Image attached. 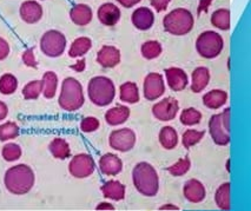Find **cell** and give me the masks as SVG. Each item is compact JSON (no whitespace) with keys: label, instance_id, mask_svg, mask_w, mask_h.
<instances>
[{"label":"cell","instance_id":"cell-24","mask_svg":"<svg viewBox=\"0 0 251 211\" xmlns=\"http://www.w3.org/2000/svg\"><path fill=\"white\" fill-rule=\"evenodd\" d=\"M227 102V92L224 90H211L208 93L203 96V104L208 109L217 110L220 107L224 106V104Z\"/></svg>","mask_w":251,"mask_h":211},{"label":"cell","instance_id":"cell-45","mask_svg":"<svg viewBox=\"0 0 251 211\" xmlns=\"http://www.w3.org/2000/svg\"><path fill=\"white\" fill-rule=\"evenodd\" d=\"M212 1H214V0H201L200 5H198V8H197L198 16H201V13L202 12H208V8L210 7V5L212 4Z\"/></svg>","mask_w":251,"mask_h":211},{"label":"cell","instance_id":"cell-42","mask_svg":"<svg viewBox=\"0 0 251 211\" xmlns=\"http://www.w3.org/2000/svg\"><path fill=\"white\" fill-rule=\"evenodd\" d=\"M10 44H8L7 40H5L4 38L0 37V61L6 59L8 54H10Z\"/></svg>","mask_w":251,"mask_h":211},{"label":"cell","instance_id":"cell-25","mask_svg":"<svg viewBox=\"0 0 251 211\" xmlns=\"http://www.w3.org/2000/svg\"><path fill=\"white\" fill-rule=\"evenodd\" d=\"M119 98L125 104H137L141 99L138 85L133 81H125L119 87Z\"/></svg>","mask_w":251,"mask_h":211},{"label":"cell","instance_id":"cell-12","mask_svg":"<svg viewBox=\"0 0 251 211\" xmlns=\"http://www.w3.org/2000/svg\"><path fill=\"white\" fill-rule=\"evenodd\" d=\"M209 133L216 145L226 146L230 143V133L222 124L221 113L211 116L209 121Z\"/></svg>","mask_w":251,"mask_h":211},{"label":"cell","instance_id":"cell-21","mask_svg":"<svg viewBox=\"0 0 251 211\" xmlns=\"http://www.w3.org/2000/svg\"><path fill=\"white\" fill-rule=\"evenodd\" d=\"M93 12L86 4H77L70 10V19L75 25L86 26L92 22Z\"/></svg>","mask_w":251,"mask_h":211},{"label":"cell","instance_id":"cell-17","mask_svg":"<svg viewBox=\"0 0 251 211\" xmlns=\"http://www.w3.org/2000/svg\"><path fill=\"white\" fill-rule=\"evenodd\" d=\"M98 20L104 26H115L122 18V11L112 2H105L97 11Z\"/></svg>","mask_w":251,"mask_h":211},{"label":"cell","instance_id":"cell-46","mask_svg":"<svg viewBox=\"0 0 251 211\" xmlns=\"http://www.w3.org/2000/svg\"><path fill=\"white\" fill-rule=\"evenodd\" d=\"M86 67V60L85 58H80V59L77 60V63L71 65V69L75 72H83Z\"/></svg>","mask_w":251,"mask_h":211},{"label":"cell","instance_id":"cell-14","mask_svg":"<svg viewBox=\"0 0 251 211\" xmlns=\"http://www.w3.org/2000/svg\"><path fill=\"white\" fill-rule=\"evenodd\" d=\"M43 6L36 0H26L20 5V18L26 24H36L43 18Z\"/></svg>","mask_w":251,"mask_h":211},{"label":"cell","instance_id":"cell-47","mask_svg":"<svg viewBox=\"0 0 251 211\" xmlns=\"http://www.w3.org/2000/svg\"><path fill=\"white\" fill-rule=\"evenodd\" d=\"M142 0H117L118 4H121V6L125 7V8H131L136 5H138Z\"/></svg>","mask_w":251,"mask_h":211},{"label":"cell","instance_id":"cell-2","mask_svg":"<svg viewBox=\"0 0 251 211\" xmlns=\"http://www.w3.org/2000/svg\"><path fill=\"white\" fill-rule=\"evenodd\" d=\"M132 182L137 191L147 197H153L159 191L158 174L148 162L136 164L132 170Z\"/></svg>","mask_w":251,"mask_h":211},{"label":"cell","instance_id":"cell-5","mask_svg":"<svg viewBox=\"0 0 251 211\" xmlns=\"http://www.w3.org/2000/svg\"><path fill=\"white\" fill-rule=\"evenodd\" d=\"M195 25V18L189 10L184 7L175 8L163 19L164 30L172 36H185L190 33Z\"/></svg>","mask_w":251,"mask_h":211},{"label":"cell","instance_id":"cell-51","mask_svg":"<svg viewBox=\"0 0 251 211\" xmlns=\"http://www.w3.org/2000/svg\"><path fill=\"white\" fill-rule=\"evenodd\" d=\"M226 171H227V172H230V159H227V160H226Z\"/></svg>","mask_w":251,"mask_h":211},{"label":"cell","instance_id":"cell-4","mask_svg":"<svg viewBox=\"0 0 251 211\" xmlns=\"http://www.w3.org/2000/svg\"><path fill=\"white\" fill-rule=\"evenodd\" d=\"M87 96L96 106H107L116 97L115 83L104 76L93 77L87 85Z\"/></svg>","mask_w":251,"mask_h":211},{"label":"cell","instance_id":"cell-49","mask_svg":"<svg viewBox=\"0 0 251 211\" xmlns=\"http://www.w3.org/2000/svg\"><path fill=\"white\" fill-rule=\"evenodd\" d=\"M96 210H115V207L109 202H101L97 205Z\"/></svg>","mask_w":251,"mask_h":211},{"label":"cell","instance_id":"cell-8","mask_svg":"<svg viewBox=\"0 0 251 211\" xmlns=\"http://www.w3.org/2000/svg\"><path fill=\"white\" fill-rule=\"evenodd\" d=\"M96 170V163L89 154H78L70 160L69 172L77 180L90 177Z\"/></svg>","mask_w":251,"mask_h":211},{"label":"cell","instance_id":"cell-13","mask_svg":"<svg viewBox=\"0 0 251 211\" xmlns=\"http://www.w3.org/2000/svg\"><path fill=\"white\" fill-rule=\"evenodd\" d=\"M165 78L168 86L175 92L185 90L189 85V77L180 67H169L165 70Z\"/></svg>","mask_w":251,"mask_h":211},{"label":"cell","instance_id":"cell-29","mask_svg":"<svg viewBox=\"0 0 251 211\" xmlns=\"http://www.w3.org/2000/svg\"><path fill=\"white\" fill-rule=\"evenodd\" d=\"M49 150L52 156L60 160L66 159L71 155V149H70L69 143L63 138H54L52 140L49 145Z\"/></svg>","mask_w":251,"mask_h":211},{"label":"cell","instance_id":"cell-20","mask_svg":"<svg viewBox=\"0 0 251 211\" xmlns=\"http://www.w3.org/2000/svg\"><path fill=\"white\" fill-rule=\"evenodd\" d=\"M131 111L130 107L126 105H116L111 107L105 113V121L111 127H117V125L124 124L127 119L130 118Z\"/></svg>","mask_w":251,"mask_h":211},{"label":"cell","instance_id":"cell-30","mask_svg":"<svg viewBox=\"0 0 251 211\" xmlns=\"http://www.w3.org/2000/svg\"><path fill=\"white\" fill-rule=\"evenodd\" d=\"M211 25L222 31L230 28V11L227 8H218L211 16Z\"/></svg>","mask_w":251,"mask_h":211},{"label":"cell","instance_id":"cell-34","mask_svg":"<svg viewBox=\"0 0 251 211\" xmlns=\"http://www.w3.org/2000/svg\"><path fill=\"white\" fill-rule=\"evenodd\" d=\"M179 121L185 127H192V125L200 124L202 121V113L195 107H188L184 109L179 116Z\"/></svg>","mask_w":251,"mask_h":211},{"label":"cell","instance_id":"cell-27","mask_svg":"<svg viewBox=\"0 0 251 211\" xmlns=\"http://www.w3.org/2000/svg\"><path fill=\"white\" fill-rule=\"evenodd\" d=\"M92 48V40L89 37H78L72 42L69 49L70 58H80Z\"/></svg>","mask_w":251,"mask_h":211},{"label":"cell","instance_id":"cell-48","mask_svg":"<svg viewBox=\"0 0 251 211\" xmlns=\"http://www.w3.org/2000/svg\"><path fill=\"white\" fill-rule=\"evenodd\" d=\"M8 115V107L4 102L0 101V122L4 121Z\"/></svg>","mask_w":251,"mask_h":211},{"label":"cell","instance_id":"cell-28","mask_svg":"<svg viewBox=\"0 0 251 211\" xmlns=\"http://www.w3.org/2000/svg\"><path fill=\"white\" fill-rule=\"evenodd\" d=\"M43 95L46 99L54 98L58 89V76L53 71H48L43 75Z\"/></svg>","mask_w":251,"mask_h":211},{"label":"cell","instance_id":"cell-15","mask_svg":"<svg viewBox=\"0 0 251 211\" xmlns=\"http://www.w3.org/2000/svg\"><path fill=\"white\" fill-rule=\"evenodd\" d=\"M121 51L112 45H104L97 53V63L104 69H113L121 63Z\"/></svg>","mask_w":251,"mask_h":211},{"label":"cell","instance_id":"cell-50","mask_svg":"<svg viewBox=\"0 0 251 211\" xmlns=\"http://www.w3.org/2000/svg\"><path fill=\"white\" fill-rule=\"evenodd\" d=\"M159 210H179V207L175 204H164L159 208Z\"/></svg>","mask_w":251,"mask_h":211},{"label":"cell","instance_id":"cell-40","mask_svg":"<svg viewBox=\"0 0 251 211\" xmlns=\"http://www.w3.org/2000/svg\"><path fill=\"white\" fill-rule=\"evenodd\" d=\"M99 125H100V123L96 117H85L80 122V130L85 133L95 132L99 129Z\"/></svg>","mask_w":251,"mask_h":211},{"label":"cell","instance_id":"cell-43","mask_svg":"<svg viewBox=\"0 0 251 211\" xmlns=\"http://www.w3.org/2000/svg\"><path fill=\"white\" fill-rule=\"evenodd\" d=\"M171 0H150V4L157 12H163L168 8Z\"/></svg>","mask_w":251,"mask_h":211},{"label":"cell","instance_id":"cell-38","mask_svg":"<svg viewBox=\"0 0 251 211\" xmlns=\"http://www.w3.org/2000/svg\"><path fill=\"white\" fill-rule=\"evenodd\" d=\"M22 148L17 143H7L2 146L1 156L6 162H16L22 157Z\"/></svg>","mask_w":251,"mask_h":211},{"label":"cell","instance_id":"cell-1","mask_svg":"<svg viewBox=\"0 0 251 211\" xmlns=\"http://www.w3.org/2000/svg\"><path fill=\"white\" fill-rule=\"evenodd\" d=\"M34 183H36V176L33 170L26 164H17L5 172V187L13 195H26L31 191Z\"/></svg>","mask_w":251,"mask_h":211},{"label":"cell","instance_id":"cell-6","mask_svg":"<svg viewBox=\"0 0 251 211\" xmlns=\"http://www.w3.org/2000/svg\"><path fill=\"white\" fill-rule=\"evenodd\" d=\"M224 40L220 33L215 31H204L196 40V51L205 59H214L223 51Z\"/></svg>","mask_w":251,"mask_h":211},{"label":"cell","instance_id":"cell-41","mask_svg":"<svg viewBox=\"0 0 251 211\" xmlns=\"http://www.w3.org/2000/svg\"><path fill=\"white\" fill-rule=\"evenodd\" d=\"M23 63L25 64L27 67H32V69H36L38 66L36 55H34V49L30 48L27 50H25L24 53L22 55Z\"/></svg>","mask_w":251,"mask_h":211},{"label":"cell","instance_id":"cell-31","mask_svg":"<svg viewBox=\"0 0 251 211\" xmlns=\"http://www.w3.org/2000/svg\"><path fill=\"white\" fill-rule=\"evenodd\" d=\"M216 205L221 210H230V183L226 182L216 190L215 193Z\"/></svg>","mask_w":251,"mask_h":211},{"label":"cell","instance_id":"cell-18","mask_svg":"<svg viewBox=\"0 0 251 211\" xmlns=\"http://www.w3.org/2000/svg\"><path fill=\"white\" fill-rule=\"evenodd\" d=\"M131 22L137 30L139 31H148L152 27L154 23V14L152 10L149 7L142 6L136 8L131 16Z\"/></svg>","mask_w":251,"mask_h":211},{"label":"cell","instance_id":"cell-26","mask_svg":"<svg viewBox=\"0 0 251 211\" xmlns=\"http://www.w3.org/2000/svg\"><path fill=\"white\" fill-rule=\"evenodd\" d=\"M158 139L160 145H162L165 150H174V149L178 145V143H179V138H178L176 129L169 127V125L160 129Z\"/></svg>","mask_w":251,"mask_h":211},{"label":"cell","instance_id":"cell-36","mask_svg":"<svg viewBox=\"0 0 251 211\" xmlns=\"http://www.w3.org/2000/svg\"><path fill=\"white\" fill-rule=\"evenodd\" d=\"M19 136V127L17 123L7 122L0 125V142L12 140Z\"/></svg>","mask_w":251,"mask_h":211},{"label":"cell","instance_id":"cell-37","mask_svg":"<svg viewBox=\"0 0 251 211\" xmlns=\"http://www.w3.org/2000/svg\"><path fill=\"white\" fill-rule=\"evenodd\" d=\"M204 134H205L204 131L194 130V129L186 130L182 136V144L185 149H190V148H192V146L198 144V143L202 140Z\"/></svg>","mask_w":251,"mask_h":211},{"label":"cell","instance_id":"cell-33","mask_svg":"<svg viewBox=\"0 0 251 211\" xmlns=\"http://www.w3.org/2000/svg\"><path fill=\"white\" fill-rule=\"evenodd\" d=\"M162 44L157 42V40H148V42L143 44L141 48L142 55L148 60H152L158 58L162 54Z\"/></svg>","mask_w":251,"mask_h":211},{"label":"cell","instance_id":"cell-9","mask_svg":"<svg viewBox=\"0 0 251 211\" xmlns=\"http://www.w3.org/2000/svg\"><path fill=\"white\" fill-rule=\"evenodd\" d=\"M136 144L135 131L129 128L117 129L109 136V145L111 149L121 152H129Z\"/></svg>","mask_w":251,"mask_h":211},{"label":"cell","instance_id":"cell-3","mask_svg":"<svg viewBox=\"0 0 251 211\" xmlns=\"http://www.w3.org/2000/svg\"><path fill=\"white\" fill-rule=\"evenodd\" d=\"M58 104L64 111L75 112L85 104L83 85L74 77H68L61 83V89L58 98Z\"/></svg>","mask_w":251,"mask_h":211},{"label":"cell","instance_id":"cell-11","mask_svg":"<svg viewBox=\"0 0 251 211\" xmlns=\"http://www.w3.org/2000/svg\"><path fill=\"white\" fill-rule=\"evenodd\" d=\"M179 103L174 97H166L152 106V115L159 122H170L177 117Z\"/></svg>","mask_w":251,"mask_h":211},{"label":"cell","instance_id":"cell-19","mask_svg":"<svg viewBox=\"0 0 251 211\" xmlns=\"http://www.w3.org/2000/svg\"><path fill=\"white\" fill-rule=\"evenodd\" d=\"M99 170L105 176H117L122 172L123 162L115 154H105L99 159Z\"/></svg>","mask_w":251,"mask_h":211},{"label":"cell","instance_id":"cell-23","mask_svg":"<svg viewBox=\"0 0 251 211\" xmlns=\"http://www.w3.org/2000/svg\"><path fill=\"white\" fill-rule=\"evenodd\" d=\"M210 81V71L206 67L200 66L194 70L191 75V91L195 93H201L205 90Z\"/></svg>","mask_w":251,"mask_h":211},{"label":"cell","instance_id":"cell-10","mask_svg":"<svg viewBox=\"0 0 251 211\" xmlns=\"http://www.w3.org/2000/svg\"><path fill=\"white\" fill-rule=\"evenodd\" d=\"M165 93V83L163 76L158 72H151L145 77L143 84V95L145 99L153 102Z\"/></svg>","mask_w":251,"mask_h":211},{"label":"cell","instance_id":"cell-32","mask_svg":"<svg viewBox=\"0 0 251 211\" xmlns=\"http://www.w3.org/2000/svg\"><path fill=\"white\" fill-rule=\"evenodd\" d=\"M17 89H18V79L12 73H5L0 77V93L1 95H13Z\"/></svg>","mask_w":251,"mask_h":211},{"label":"cell","instance_id":"cell-44","mask_svg":"<svg viewBox=\"0 0 251 211\" xmlns=\"http://www.w3.org/2000/svg\"><path fill=\"white\" fill-rule=\"evenodd\" d=\"M222 124L227 132H230V107H226L223 112L221 113Z\"/></svg>","mask_w":251,"mask_h":211},{"label":"cell","instance_id":"cell-7","mask_svg":"<svg viewBox=\"0 0 251 211\" xmlns=\"http://www.w3.org/2000/svg\"><path fill=\"white\" fill-rule=\"evenodd\" d=\"M68 40L64 33L58 30H49L40 38V50L46 57L58 58L64 54Z\"/></svg>","mask_w":251,"mask_h":211},{"label":"cell","instance_id":"cell-39","mask_svg":"<svg viewBox=\"0 0 251 211\" xmlns=\"http://www.w3.org/2000/svg\"><path fill=\"white\" fill-rule=\"evenodd\" d=\"M190 168H191L190 159H189L188 157H185V158H182V159H179L175 164H172V165L169 166L166 170H168V172L171 176H175V177H180V176H184V175L188 174Z\"/></svg>","mask_w":251,"mask_h":211},{"label":"cell","instance_id":"cell-35","mask_svg":"<svg viewBox=\"0 0 251 211\" xmlns=\"http://www.w3.org/2000/svg\"><path fill=\"white\" fill-rule=\"evenodd\" d=\"M43 93L42 80H31L23 87V96L26 101H34Z\"/></svg>","mask_w":251,"mask_h":211},{"label":"cell","instance_id":"cell-16","mask_svg":"<svg viewBox=\"0 0 251 211\" xmlns=\"http://www.w3.org/2000/svg\"><path fill=\"white\" fill-rule=\"evenodd\" d=\"M183 195L191 203H201L206 197L205 186L201 181L191 178L184 184Z\"/></svg>","mask_w":251,"mask_h":211},{"label":"cell","instance_id":"cell-22","mask_svg":"<svg viewBox=\"0 0 251 211\" xmlns=\"http://www.w3.org/2000/svg\"><path fill=\"white\" fill-rule=\"evenodd\" d=\"M105 198L111 201H123L125 198V186L119 181H107L100 187Z\"/></svg>","mask_w":251,"mask_h":211}]
</instances>
